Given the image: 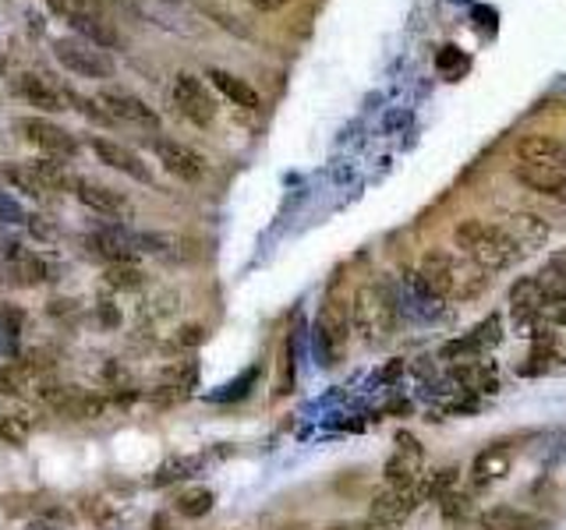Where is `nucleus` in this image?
<instances>
[{
    "instance_id": "nucleus-31",
    "label": "nucleus",
    "mask_w": 566,
    "mask_h": 530,
    "mask_svg": "<svg viewBox=\"0 0 566 530\" xmlns=\"http://www.w3.org/2000/svg\"><path fill=\"white\" fill-rule=\"evenodd\" d=\"M202 340H205L202 326H181V329H177V337H174V343L181 346V351H188V346H199Z\"/></svg>"
},
{
    "instance_id": "nucleus-14",
    "label": "nucleus",
    "mask_w": 566,
    "mask_h": 530,
    "mask_svg": "<svg viewBox=\"0 0 566 530\" xmlns=\"http://www.w3.org/2000/svg\"><path fill=\"white\" fill-rule=\"evenodd\" d=\"M153 153L163 163V170L174 174L177 180H188V185H196V180L205 177V160L191 145H185V142L153 139Z\"/></svg>"
},
{
    "instance_id": "nucleus-39",
    "label": "nucleus",
    "mask_w": 566,
    "mask_h": 530,
    "mask_svg": "<svg viewBox=\"0 0 566 530\" xmlns=\"http://www.w3.org/2000/svg\"><path fill=\"white\" fill-rule=\"evenodd\" d=\"M25 530H61V527H54V523H28Z\"/></svg>"
},
{
    "instance_id": "nucleus-12",
    "label": "nucleus",
    "mask_w": 566,
    "mask_h": 530,
    "mask_svg": "<svg viewBox=\"0 0 566 530\" xmlns=\"http://www.w3.org/2000/svg\"><path fill=\"white\" fill-rule=\"evenodd\" d=\"M85 248L103 259L107 266H117V262H139V245H135V234L128 231L121 223H107L99 226L85 237Z\"/></svg>"
},
{
    "instance_id": "nucleus-2",
    "label": "nucleus",
    "mask_w": 566,
    "mask_h": 530,
    "mask_svg": "<svg viewBox=\"0 0 566 530\" xmlns=\"http://www.w3.org/2000/svg\"><path fill=\"white\" fill-rule=\"evenodd\" d=\"M453 240H457V251L464 255L468 262L479 266L482 272H506L524 259L520 245L506 234V226H499V223L464 220L453 231Z\"/></svg>"
},
{
    "instance_id": "nucleus-8",
    "label": "nucleus",
    "mask_w": 566,
    "mask_h": 530,
    "mask_svg": "<svg viewBox=\"0 0 566 530\" xmlns=\"http://www.w3.org/2000/svg\"><path fill=\"white\" fill-rule=\"evenodd\" d=\"M19 131L25 134L28 145L39 149L43 156H54V160L79 156V142H74V134L64 131L61 125H54V120H47V117H22Z\"/></svg>"
},
{
    "instance_id": "nucleus-1",
    "label": "nucleus",
    "mask_w": 566,
    "mask_h": 530,
    "mask_svg": "<svg viewBox=\"0 0 566 530\" xmlns=\"http://www.w3.org/2000/svg\"><path fill=\"white\" fill-rule=\"evenodd\" d=\"M418 291L432 301L446 305H468L488 291V272H482L474 262H468L460 251H428L422 259V269L414 272Z\"/></svg>"
},
{
    "instance_id": "nucleus-21",
    "label": "nucleus",
    "mask_w": 566,
    "mask_h": 530,
    "mask_svg": "<svg viewBox=\"0 0 566 530\" xmlns=\"http://www.w3.org/2000/svg\"><path fill=\"white\" fill-rule=\"evenodd\" d=\"M68 22H71L74 33H79V39L93 43V47L107 50V54L121 50V36L114 33V25L103 19L99 11H74V14H68Z\"/></svg>"
},
{
    "instance_id": "nucleus-16",
    "label": "nucleus",
    "mask_w": 566,
    "mask_h": 530,
    "mask_svg": "<svg viewBox=\"0 0 566 530\" xmlns=\"http://www.w3.org/2000/svg\"><path fill=\"white\" fill-rule=\"evenodd\" d=\"M19 96L28 106H39L43 114H61L71 110V99H68V89H61L57 82H50L47 74H22L19 79Z\"/></svg>"
},
{
    "instance_id": "nucleus-6",
    "label": "nucleus",
    "mask_w": 566,
    "mask_h": 530,
    "mask_svg": "<svg viewBox=\"0 0 566 530\" xmlns=\"http://www.w3.org/2000/svg\"><path fill=\"white\" fill-rule=\"evenodd\" d=\"M71 191L85 209H93L96 216H103V220H114V223L135 220V202H131L125 191H117L110 185H99V180H93V177H74Z\"/></svg>"
},
{
    "instance_id": "nucleus-4",
    "label": "nucleus",
    "mask_w": 566,
    "mask_h": 530,
    "mask_svg": "<svg viewBox=\"0 0 566 530\" xmlns=\"http://www.w3.org/2000/svg\"><path fill=\"white\" fill-rule=\"evenodd\" d=\"M54 57L57 64H61L64 71L79 74V79H114V57L107 50L93 47V43H85L79 36H61L54 43Z\"/></svg>"
},
{
    "instance_id": "nucleus-25",
    "label": "nucleus",
    "mask_w": 566,
    "mask_h": 530,
    "mask_svg": "<svg viewBox=\"0 0 566 530\" xmlns=\"http://www.w3.org/2000/svg\"><path fill=\"white\" fill-rule=\"evenodd\" d=\"M25 166H28V174H33L47 191H71V185H74V174L64 166V160L36 156V160H28Z\"/></svg>"
},
{
    "instance_id": "nucleus-35",
    "label": "nucleus",
    "mask_w": 566,
    "mask_h": 530,
    "mask_svg": "<svg viewBox=\"0 0 566 530\" xmlns=\"http://www.w3.org/2000/svg\"><path fill=\"white\" fill-rule=\"evenodd\" d=\"M47 8H50L54 14H61V19H68V14L82 11V0H47Z\"/></svg>"
},
{
    "instance_id": "nucleus-22",
    "label": "nucleus",
    "mask_w": 566,
    "mask_h": 530,
    "mask_svg": "<svg viewBox=\"0 0 566 530\" xmlns=\"http://www.w3.org/2000/svg\"><path fill=\"white\" fill-rule=\"evenodd\" d=\"M205 79H210V85L216 89L223 99H231L234 106H241V110H248V114L262 110V96L245 79H237V74L223 71V68H210V71H205Z\"/></svg>"
},
{
    "instance_id": "nucleus-20",
    "label": "nucleus",
    "mask_w": 566,
    "mask_h": 530,
    "mask_svg": "<svg viewBox=\"0 0 566 530\" xmlns=\"http://www.w3.org/2000/svg\"><path fill=\"white\" fill-rule=\"evenodd\" d=\"M514 177L524 185L528 191L542 195V199H553L559 205H566V174L553 170V166H531V163H517Z\"/></svg>"
},
{
    "instance_id": "nucleus-11",
    "label": "nucleus",
    "mask_w": 566,
    "mask_h": 530,
    "mask_svg": "<svg viewBox=\"0 0 566 530\" xmlns=\"http://www.w3.org/2000/svg\"><path fill=\"white\" fill-rule=\"evenodd\" d=\"M514 463H517V446L514 443H493V446H485L479 457H474V463H471V484L479 492L496 488V484H503L506 478H510Z\"/></svg>"
},
{
    "instance_id": "nucleus-23",
    "label": "nucleus",
    "mask_w": 566,
    "mask_h": 530,
    "mask_svg": "<svg viewBox=\"0 0 566 530\" xmlns=\"http://www.w3.org/2000/svg\"><path fill=\"white\" fill-rule=\"evenodd\" d=\"M506 234H510L520 251H531V248H542L549 240V223L534 212H517V216L506 220Z\"/></svg>"
},
{
    "instance_id": "nucleus-27",
    "label": "nucleus",
    "mask_w": 566,
    "mask_h": 530,
    "mask_svg": "<svg viewBox=\"0 0 566 530\" xmlns=\"http://www.w3.org/2000/svg\"><path fill=\"white\" fill-rule=\"evenodd\" d=\"M103 283L110 291H139V286H145V272L139 262H117L103 269Z\"/></svg>"
},
{
    "instance_id": "nucleus-19",
    "label": "nucleus",
    "mask_w": 566,
    "mask_h": 530,
    "mask_svg": "<svg viewBox=\"0 0 566 530\" xmlns=\"http://www.w3.org/2000/svg\"><path fill=\"white\" fill-rule=\"evenodd\" d=\"M400 443L404 446H400L390 457V463H386V484H390V488H414L422 474V449L411 435H400Z\"/></svg>"
},
{
    "instance_id": "nucleus-40",
    "label": "nucleus",
    "mask_w": 566,
    "mask_h": 530,
    "mask_svg": "<svg viewBox=\"0 0 566 530\" xmlns=\"http://www.w3.org/2000/svg\"><path fill=\"white\" fill-rule=\"evenodd\" d=\"M333 530H351V527H333Z\"/></svg>"
},
{
    "instance_id": "nucleus-5",
    "label": "nucleus",
    "mask_w": 566,
    "mask_h": 530,
    "mask_svg": "<svg viewBox=\"0 0 566 530\" xmlns=\"http://www.w3.org/2000/svg\"><path fill=\"white\" fill-rule=\"evenodd\" d=\"M351 343V308H344L340 301H326L319 318H316V351L322 357V365H340L347 357Z\"/></svg>"
},
{
    "instance_id": "nucleus-36",
    "label": "nucleus",
    "mask_w": 566,
    "mask_h": 530,
    "mask_svg": "<svg viewBox=\"0 0 566 530\" xmlns=\"http://www.w3.org/2000/svg\"><path fill=\"white\" fill-rule=\"evenodd\" d=\"M245 4L259 8V11H280L283 4H287V0H245Z\"/></svg>"
},
{
    "instance_id": "nucleus-15",
    "label": "nucleus",
    "mask_w": 566,
    "mask_h": 530,
    "mask_svg": "<svg viewBox=\"0 0 566 530\" xmlns=\"http://www.w3.org/2000/svg\"><path fill=\"white\" fill-rule=\"evenodd\" d=\"M414 506H418V492L414 488H386V492H379L376 498H372L368 517L376 527L393 530L411 517Z\"/></svg>"
},
{
    "instance_id": "nucleus-13",
    "label": "nucleus",
    "mask_w": 566,
    "mask_h": 530,
    "mask_svg": "<svg viewBox=\"0 0 566 530\" xmlns=\"http://www.w3.org/2000/svg\"><path fill=\"white\" fill-rule=\"evenodd\" d=\"M89 149H93V156L103 163V166H110V170L117 174H125L131 180H139V185H153V170H149V163H142L135 153H131L128 145L121 142H114V139H103V134H93L89 139Z\"/></svg>"
},
{
    "instance_id": "nucleus-3",
    "label": "nucleus",
    "mask_w": 566,
    "mask_h": 530,
    "mask_svg": "<svg viewBox=\"0 0 566 530\" xmlns=\"http://www.w3.org/2000/svg\"><path fill=\"white\" fill-rule=\"evenodd\" d=\"M400 322L397 294L382 280H368L354 291L351 301V332H357V340L365 346H382L393 340Z\"/></svg>"
},
{
    "instance_id": "nucleus-28",
    "label": "nucleus",
    "mask_w": 566,
    "mask_h": 530,
    "mask_svg": "<svg viewBox=\"0 0 566 530\" xmlns=\"http://www.w3.org/2000/svg\"><path fill=\"white\" fill-rule=\"evenodd\" d=\"M213 503H216V495L210 488H188V492H181V495L174 498L177 513L188 517V520H202L205 513L213 509Z\"/></svg>"
},
{
    "instance_id": "nucleus-32",
    "label": "nucleus",
    "mask_w": 566,
    "mask_h": 530,
    "mask_svg": "<svg viewBox=\"0 0 566 530\" xmlns=\"http://www.w3.org/2000/svg\"><path fill=\"white\" fill-rule=\"evenodd\" d=\"M0 220H4V223H25V212H22V205L14 202V199L0 195Z\"/></svg>"
},
{
    "instance_id": "nucleus-17",
    "label": "nucleus",
    "mask_w": 566,
    "mask_h": 530,
    "mask_svg": "<svg viewBox=\"0 0 566 530\" xmlns=\"http://www.w3.org/2000/svg\"><path fill=\"white\" fill-rule=\"evenodd\" d=\"M4 269H8V276L14 283H22V286H39V283H47V280H57L54 266L47 259H39L36 251L22 248V245H8L4 248Z\"/></svg>"
},
{
    "instance_id": "nucleus-24",
    "label": "nucleus",
    "mask_w": 566,
    "mask_h": 530,
    "mask_svg": "<svg viewBox=\"0 0 566 530\" xmlns=\"http://www.w3.org/2000/svg\"><path fill=\"white\" fill-rule=\"evenodd\" d=\"M482 530H542V520H534L531 513L517 506H493L479 517Z\"/></svg>"
},
{
    "instance_id": "nucleus-18",
    "label": "nucleus",
    "mask_w": 566,
    "mask_h": 530,
    "mask_svg": "<svg viewBox=\"0 0 566 530\" xmlns=\"http://www.w3.org/2000/svg\"><path fill=\"white\" fill-rule=\"evenodd\" d=\"M517 156L520 163L553 166V170L566 174V139H556V134H524L517 142Z\"/></svg>"
},
{
    "instance_id": "nucleus-37",
    "label": "nucleus",
    "mask_w": 566,
    "mask_h": 530,
    "mask_svg": "<svg viewBox=\"0 0 566 530\" xmlns=\"http://www.w3.org/2000/svg\"><path fill=\"white\" fill-rule=\"evenodd\" d=\"M8 392H14L11 372H8V368H0V397H8Z\"/></svg>"
},
{
    "instance_id": "nucleus-10",
    "label": "nucleus",
    "mask_w": 566,
    "mask_h": 530,
    "mask_svg": "<svg viewBox=\"0 0 566 530\" xmlns=\"http://www.w3.org/2000/svg\"><path fill=\"white\" fill-rule=\"evenodd\" d=\"M99 110L107 114L110 120H117V125H131L139 131H160V114L149 106L142 96H131V93H99L96 96Z\"/></svg>"
},
{
    "instance_id": "nucleus-30",
    "label": "nucleus",
    "mask_w": 566,
    "mask_h": 530,
    "mask_svg": "<svg viewBox=\"0 0 566 530\" xmlns=\"http://www.w3.org/2000/svg\"><path fill=\"white\" fill-rule=\"evenodd\" d=\"M25 226L36 240H43V245H57V240H61V226H57L50 216H25Z\"/></svg>"
},
{
    "instance_id": "nucleus-7",
    "label": "nucleus",
    "mask_w": 566,
    "mask_h": 530,
    "mask_svg": "<svg viewBox=\"0 0 566 530\" xmlns=\"http://www.w3.org/2000/svg\"><path fill=\"white\" fill-rule=\"evenodd\" d=\"M39 392L57 414L74 417V421H96V417H103V411H107V400H103L99 392H89V389H79V386L47 382Z\"/></svg>"
},
{
    "instance_id": "nucleus-34",
    "label": "nucleus",
    "mask_w": 566,
    "mask_h": 530,
    "mask_svg": "<svg viewBox=\"0 0 566 530\" xmlns=\"http://www.w3.org/2000/svg\"><path fill=\"white\" fill-rule=\"evenodd\" d=\"M177 471H188V460H174V463H167V467H160L156 484H170V481H177V478H181Z\"/></svg>"
},
{
    "instance_id": "nucleus-38",
    "label": "nucleus",
    "mask_w": 566,
    "mask_h": 530,
    "mask_svg": "<svg viewBox=\"0 0 566 530\" xmlns=\"http://www.w3.org/2000/svg\"><path fill=\"white\" fill-rule=\"evenodd\" d=\"M153 530H174L167 517H153Z\"/></svg>"
},
{
    "instance_id": "nucleus-29",
    "label": "nucleus",
    "mask_w": 566,
    "mask_h": 530,
    "mask_svg": "<svg viewBox=\"0 0 566 530\" xmlns=\"http://www.w3.org/2000/svg\"><path fill=\"white\" fill-rule=\"evenodd\" d=\"M4 177H8L11 188L25 191L28 199H43V195H47V188H43L39 180H36L33 174H28V166H4Z\"/></svg>"
},
{
    "instance_id": "nucleus-9",
    "label": "nucleus",
    "mask_w": 566,
    "mask_h": 530,
    "mask_svg": "<svg viewBox=\"0 0 566 530\" xmlns=\"http://www.w3.org/2000/svg\"><path fill=\"white\" fill-rule=\"evenodd\" d=\"M174 106H177V114L191 120L196 128H210L216 120V99L205 93V85L188 71H181L174 79Z\"/></svg>"
},
{
    "instance_id": "nucleus-33",
    "label": "nucleus",
    "mask_w": 566,
    "mask_h": 530,
    "mask_svg": "<svg viewBox=\"0 0 566 530\" xmlns=\"http://www.w3.org/2000/svg\"><path fill=\"white\" fill-rule=\"evenodd\" d=\"M96 315H99V322L107 326V329H117V326H121V311L114 308V301H99V305H96Z\"/></svg>"
},
{
    "instance_id": "nucleus-26",
    "label": "nucleus",
    "mask_w": 566,
    "mask_h": 530,
    "mask_svg": "<svg viewBox=\"0 0 566 530\" xmlns=\"http://www.w3.org/2000/svg\"><path fill=\"white\" fill-rule=\"evenodd\" d=\"M36 432V414L28 411H11V414H0V438L8 446H25L28 438Z\"/></svg>"
}]
</instances>
